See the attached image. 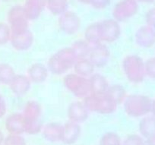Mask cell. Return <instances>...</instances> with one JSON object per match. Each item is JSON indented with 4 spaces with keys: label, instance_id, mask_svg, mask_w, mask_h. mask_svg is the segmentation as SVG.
Wrapping results in <instances>:
<instances>
[{
    "label": "cell",
    "instance_id": "obj_1",
    "mask_svg": "<svg viewBox=\"0 0 155 145\" xmlns=\"http://www.w3.org/2000/svg\"><path fill=\"white\" fill-rule=\"evenodd\" d=\"M77 59L71 46H66L58 50L49 58L47 66L50 73L55 75H62L73 68Z\"/></svg>",
    "mask_w": 155,
    "mask_h": 145
},
{
    "label": "cell",
    "instance_id": "obj_2",
    "mask_svg": "<svg viewBox=\"0 0 155 145\" xmlns=\"http://www.w3.org/2000/svg\"><path fill=\"white\" fill-rule=\"evenodd\" d=\"M25 119V133L31 135L40 134L42 131L43 125L42 106L38 101L31 100L25 104L22 113Z\"/></svg>",
    "mask_w": 155,
    "mask_h": 145
},
{
    "label": "cell",
    "instance_id": "obj_3",
    "mask_svg": "<svg viewBox=\"0 0 155 145\" xmlns=\"http://www.w3.org/2000/svg\"><path fill=\"white\" fill-rule=\"evenodd\" d=\"M152 99L144 94H128L122 105L126 114L132 118L144 117L151 113Z\"/></svg>",
    "mask_w": 155,
    "mask_h": 145
},
{
    "label": "cell",
    "instance_id": "obj_4",
    "mask_svg": "<svg viewBox=\"0 0 155 145\" xmlns=\"http://www.w3.org/2000/svg\"><path fill=\"white\" fill-rule=\"evenodd\" d=\"M122 68L126 79L132 84H141L147 77L145 62L136 54L126 56L122 62Z\"/></svg>",
    "mask_w": 155,
    "mask_h": 145
},
{
    "label": "cell",
    "instance_id": "obj_5",
    "mask_svg": "<svg viewBox=\"0 0 155 145\" xmlns=\"http://www.w3.org/2000/svg\"><path fill=\"white\" fill-rule=\"evenodd\" d=\"M83 101L91 113L101 115L113 114L119 106L107 92L99 94H91Z\"/></svg>",
    "mask_w": 155,
    "mask_h": 145
},
{
    "label": "cell",
    "instance_id": "obj_6",
    "mask_svg": "<svg viewBox=\"0 0 155 145\" xmlns=\"http://www.w3.org/2000/svg\"><path fill=\"white\" fill-rule=\"evenodd\" d=\"M63 85L68 92L78 100L83 101L91 94L89 79L74 72L66 74L64 76Z\"/></svg>",
    "mask_w": 155,
    "mask_h": 145
},
{
    "label": "cell",
    "instance_id": "obj_7",
    "mask_svg": "<svg viewBox=\"0 0 155 145\" xmlns=\"http://www.w3.org/2000/svg\"><path fill=\"white\" fill-rule=\"evenodd\" d=\"M7 19L12 34H19L30 29V21L27 17L23 5H15L12 7L8 12Z\"/></svg>",
    "mask_w": 155,
    "mask_h": 145
},
{
    "label": "cell",
    "instance_id": "obj_8",
    "mask_svg": "<svg viewBox=\"0 0 155 145\" xmlns=\"http://www.w3.org/2000/svg\"><path fill=\"white\" fill-rule=\"evenodd\" d=\"M98 29L101 42L106 44L114 43L121 37L120 23L113 18L98 21Z\"/></svg>",
    "mask_w": 155,
    "mask_h": 145
},
{
    "label": "cell",
    "instance_id": "obj_9",
    "mask_svg": "<svg viewBox=\"0 0 155 145\" xmlns=\"http://www.w3.org/2000/svg\"><path fill=\"white\" fill-rule=\"evenodd\" d=\"M138 4L136 0H120L112 10V17L120 23L126 21L138 13Z\"/></svg>",
    "mask_w": 155,
    "mask_h": 145
},
{
    "label": "cell",
    "instance_id": "obj_10",
    "mask_svg": "<svg viewBox=\"0 0 155 145\" xmlns=\"http://www.w3.org/2000/svg\"><path fill=\"white\" fill-rule=\"evenodd\" d=\"M58 26L65 35H74L81 29V18L74 12L67 10L59 16Z\"/></svg>",
    "mask_w": 155,
    "mask_h": 145
},
{
    "label": "cell",
    "instance_id": "obj_11",
    "mask_svg": "<svg viewBox=\"0 0 155 145\" xmlns=\"http://www.w3.org/2000/svg\"><path fill=\"white\" fill-rule=\"evenodd\" d=\"M110 55V50L107 44L101 43L91 46L88 59L95 68H101L105 67L109 63Z\"/></svg>",
    "mask_w": 155,
    "mask_h": 145
},
{
    "label": "cell",
    "instance_id": "obj_12",
    "mask_svg": "<svg viewBox=\"0 0 155 145\" xmlns=\"http://www.w3.org/2000/svg\"><path fill=\"white\" fill-rule=\"evenodd\" d=\"M90 113V110L81 100L71 102L67 109L68 120L79 124L84 122L88 119Z\"/></svg>",
    "mask_w": 155,
    "mask_h": 145
},
{
    "label": "cell",
    "instance_id": "obj_13",
    "mask_svg": "<svg viewBox=\"0 0 155 145\" xmlns=\"http://www.w3.org/2000/svg\"><path fill=\"white\" fill-rule=\"evenodd\" d=\"M135 43L144 49H149L155 45V29L145 25L140 27L135 34Z\"/></svg>",
    "mask_w": 155,
    "mask_h": 145
},
{
    "label": "cell",
    "instance_id": "obj_14",
    "mask_svg": "<svg viewBox=\"0 0 155 145\" xmlns=\"http://www.w3.org/2000/svg\"><path fill=\"white\" fill-rule=\"evenodd\" d=\"M34 43V34L30 29L19 34H12L10 43L17 51L23 52L30 50Z\"/></svg>",
    "mask_w": 155,
    "mask_h": 145
},
{
    "label": "cell",
    "instance_id": "obj_15",
    "mask_svg": "<svg viewBox=\"0 0 155 145\" xmlns=\"http://www.w3.org/2000/svg\"><path fill=\"white\" fill-rule=\"evenodd\" d=\"M81 134V125L77 122L68 120L63 124L61 141L65 145H72L78 140Z\"/></svg>",
    "mask_w": 155,
    "mask_h": 145
},
{
    "label": "cell",
    "instance_id": "obj_16",
    "mask_svg": "<svg viewBox=\"0 0 155 145\" xmlns=\"http://www.w3.org/2000/svg\"><path fill=\"white\" fill-rule=\"evenodd\" d=\"M26 74L31 83L40 84L44 83L48 79L50 71L44 64L35 62L28 67Z\"/></svg>",
    "mask_w": 155,
    "mask_h": 145
},
{
    "label": "cell",
    "instance_id": "obj_17",
    "mask_svg": "<svg viewBox=\"0 0 155 145\" xmlns=\"http://www.w3.org/2000/svg\"><path fill=\"white\" fill-rule=\"evenodd\" d=\"M10 90L17 97H24L30 92L32 83L27 74H17L10 83Z\"/></svg>",
    "mask_w": 155,
    "mask_h": 145
},
{
    "label": "cell",
    "instance_id": "obj_18",
    "mask_svg": "<svg viewBox=\"0 0 155 145\" xmlns=\"http://www.w3.org/2000/svg\"><path fill=\"white\" fill-rule=\"evenodd\" d=\"M7 131L11 134H22L25 133V119L20 113H12L7 117L5 122Z\"/></svg>",
    "mask_w": 155,
    "mask_h": 145
},
{
    "label": "cell",
    "instance_id": "obj_19",
    "mask_svg": "<svg viewBox=\"0 0 155 145\" xmlns=\"http://www.w3.org/2000/svg\"><path fill=\"white\" fill-rule=\"evenodd\" d=\"M26 15L28 20L34 21L38 19L46 8L45 0H25L24 4Z\"/></svg>",
    "mask_w": 155,
    "mask_h": 145
},
{
    "label": "cell",
    "instance_id": "obj_20",
    "mask_svg": "<svg viewBox=\"0 0 155 145\" xmlns=\"http://www.w3.org/2000/svg\"><path fill=\"white\" fill-rule=\"evenodd\" d=\"M63 125L57 122H51L44 125L42 135L47 141L56 143L62 140Z\"/></svg>",
    "mask_w": 155,
    "mask_h": 145
},
{
    "label": "cell",
    "instance_id": "obj_21",
    "mask_svg": "<svg viewBox=\"0 0 155 145\" xmlns=\"http://www.w3.org/2000/svg\"><path fill=\"white\" fill-rule=\"evenodd\" d=\"M88 79L91 87V94H99L106 93L110 85L107 77L100 73L94 72Z\"/></svg>",
    "mask_w": 155,
    "mask_h": 145
},
{
    "label": "cell",
    "instance_id": "obj_22",
    "mask_svg": "<svg viewBox=\"0 0 155 145\" xmlns=\"http://www.w3.org/2000/svg\"><path fill=\"white\" fill-rule=\"evenodd\" d=\"M141 135L144 138L155 136V116L147 115L142 117L138 125Z\"/></svg>",
    "mask_w": 155,
    "mask_h": 145
},
{
    "label": "cell",
    "instance_id": "obj_23",
    "mask_svg": "<svg viewBox=\"0 0 155 145\" xmlns=\"http://www.w3.org/2000/svg\"><path fill=\"white\" fill-rule=\"evenodd\" d=\"M74 72L80 76L89 78L95 72V68L88 58L78 59L73 66Z\"/></svg>",
    "mask_w": 155,
    "mask_h": 145
},
{
    "label": "cell",
    "instance_id": "obj_24",
    "mask_svg": "<svg viewBox=\"0 0 155 145\" xmlns=\"http://www.w3.org/2000/svg\"><path fill=\"white\" fill-rule=\"evenodd\" d=\"M107 94L114 100L116 104L120 105L123 104L125 99L127 97L128 94L126 89L123 85L120 84H110L107 90Z\"/></svg>",
    "mask_w": 155,
    "mask_h": 145
},
{
    "label": "cell",
    "instance_id": "obj_25",
    "mask_svg": "<svg viewBox=\"0 0 155 145\" xmlns=\"http://www.w3.org/2000/svg\"><path fill=\"white\" fill-rule=\"evenodd\" d=\"M46 8L51 14L59 16L68 10V0H45Z\"/></svg>",
    "mask_w": 155,
    "mask_h": 145
},
{
    "label": "cell",
    "instance_id": "obj_26",
    "mask_svg": "<svg viewBox=\"0 0 155 145\" xmlns=\"http://www.w3.org/2000/svg\"><path fill=\"white\" fill-rule=\"evenodd\" d=\"M84 39L91 46L102 43L100 38L98 22L90 24L84 30Z\"/></svg>",
    "mask_w": 155,
    "mask_h": 145
},
{
    "label": "cell",
    "instance_id": "obj_27",
    "mask_svg": "<svg viewBox=\"0 0 155 145\" xmlns=\"http://www.w3.org/2000/svg\"><path fill=\"white\" fill-rule=\"evenodd\" d=\"M71 46L74 50L78 59L88 58L91 50V45L89 44L84 39L76 40Z\"/></svg>",
    "mask_w": 155,
    "mask_h": 145
},
{
    "label": "cell",
    "instance_id": "obj_28",
    "mask_svg": "<svg viewBox=\"0 0 155 145\" xmlns=\"http://www.w3.org/2000/svg\"><path fill=\"white\" fill-rule=\"evenodd\" d=\"M14 68L8 63H0V84L9 85L16 75Z\"/></svg>",
    "mask_w": 155,
    "mask_h": 145
},
{
    "label": "cell",
    "instance_id": "obj_29",
    "mask_svg": "<svg viewBox=\"0 0 155 145\" xmlns=\"http://www.w3.org/2000/svg\"><path fill=\"white\" fill-rule=\"evenodd\" d=\"M120 135L116 133L110 131L107 132L100 139L99 145H122Z\"/></svg>",
    "mask_w": 155,
    "mask_h": 145
},
{
    "label": "cell",
    "instance_id": "obj_30",
    "mask_svg": "<svg viewBox=\"0 0 155 145\" xmlns=\"http://www.w3.org/2000/svg\"><path fill=\"white\" fill-rule=\"evenodd\" d=\"M12 31L8 24L0 22V46L10 43Z\"/></svg>",
    "mask_w": 155,
    "mask_h": 145
},
{
    "label": "cell",
    "instance_id": "obj_31",
    "mask_svg": "<svg viewBox=\"0 0 155 145\" xmlns=\"http://www.w3.org/2000/svg\"><path fill=\"white\" fill-rule=\"evenodd\" d=\"M3 145H27V143L21 134H9L5 137Z\"/></svg>",
    "mask_w": 155,
    "mask_h": 145
},
{
    "label": "cell",
    "instance_id": "obj_32",
    "mask_svg": "<svg viewBox=\"0 0 155 145\" xmlns=\"http://www.w3.org/2000/svg\"><path fill=\"white\" fill-rule=\"evenodd\" d=\"M144 137L139 134H130L123 140L122 145H144Z\"/></svg>",
    "mask_w": 155,
    "mask_h": 145
},
{
    "label": "cell",
    "instance_id": "obj_33",
    "mask_svg": "<svg viewBox=\"0 0 155 145\" xmlns=\"http://www.w3.org/2000/svg\"><path fill=\"white\" fill-rule=\"evenodd\" d=\"M144 62H145V72L147 77L155 79V57L150 58Z\"/></svg>",
    "mask_w": 155,
    "mask_h": 145
},
{
    "label": "cell",
    "instance_id": "obj_34",
    "mask_svg": "<svg viewBox=\"0 0 155 145\" xmlns=\"http://www.w3.org/2000/svg\"><path fill=\"white\" fill-rule=\"evenodd\" d=\"M144 19H145L146 25L155 29V7L150 8L146 12Z\"/></svg>",
    "mask_w": 155,
    "mask_h": 145
},
{
    "label": "cell",
    "instance_id": "obj_35",
    "mask_svg": "<svg viewBox=\"0 0 155 145\" xmlns=\"http://www.w3.org/2000/svg\"><path fill=\"white\" fill-rule=\"evenodd\" d=\"M112 0H92L90 5L94 9L102 10L107 8L111 3Z\"/></svg>",
    "mask_w": 155,
    "mask_h": 145
},
{
    "label": "cell",
    "instance_id": "obj_36",
    "mask_svg": "<svg viewBox=\"0 0 155 145\" xmlns=\"http://www.w3.org/2000/svg\"><path fill=\"white\" fill-rule=\"evenodd\" d=\"M7 111L6 101L2 94H0V119L3 117Z\"/></svg>",
    "mask_w": 155,
    "mask_h": 145
},
{
    "label": "cell",
    "instance_id": "obj_37",
    "mask_svg": "<svg viewBox=\"0 0 155 145\" xmlns=\"http://www.w3.org/2000/svg\"><path fill=\"white\" fill-rule=\"evenodd\" d=\"M144 145H155V136L146 138L144 140Z\"/></svg>",
    "mask_w": 155,
    "mask_h": 145
},
{
    "label": "cell",
    "instance_id": "obj_38",
    "mask_svg": "<svg viewBox=\"0 0 155 145\" xmlns=\"http://www.w3.org/2000/svg\"><path fill=\"white\" fill-rule=\"evenodd\" d=\"M138 3H145V4H150L152 2H155V0H136Z\"/></svg>",
    "mask_w": 155,
    "mask_h": 145
},
{
    "label": "cell",
    "instance_id": "obj_39",
    "mask_svg": "<svg viewBox=\"0 0 155 145\" xmlns=\"http://www.w3.org/2000/svg\"><path fill=\"white\" fill-rule=\"evenodd\" d=\"M151 113L152 115L155 116V97L152 100V104H151Z\"/></svg>",
    "mask_w": 155,
    "mask_h": 145
},
{
    "label": "cell",
    "instance_id": "obj_40",
    "mask_svg": "<svg viewBox=\"0 0 155 145\" xmlns=\"http://www.w3.org/2000/svg\"><path fill=\"white\" fill-rule=\"evenodd\" d=\"M4 140H5V136L2 131L0 130V145H2L4 143Z\"/></svg>",
    "mask_w": 155,
    "mask_h": 145
},
{
    "label": "cell",
    "instance_id": "obj_41",
    "mask_svg": "<svg viewBox=\"0 0 155 145\" xmlns=\"http://www.w3.org/2000/svg\"><path fill=\"white\" fill-rule=\"evenodd\" d=\"M78 2H81L82 4H85V5H90L92 0H77Z\"/></svg>",
    "mask_w": 155,
    "mask_h": 145
},
{
    "label": "cell",
    "instance_id": "obj_42",
    "mask_svg": "<svg viewBox=\"0 0 155 145\" xmlns=\"http://www.w3.org/2000/svg\"><path fill=\"white\" fill-rule=\"evenodd\" d=\"M1 1H2V2H9L11 0H1Z\"/></svg>",
    "mask_w": 155,
    "mask_h": 145
}]
</instances>
